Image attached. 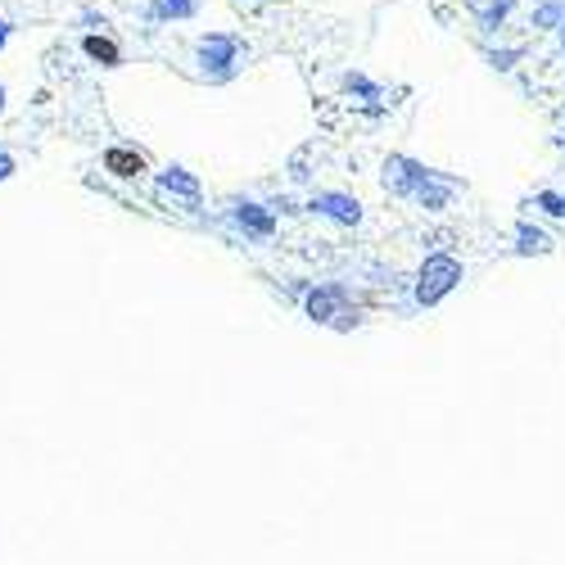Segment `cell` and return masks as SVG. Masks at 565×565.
<instances>
[{"label":"cell","mask_w":565,"mask_h":565,"mask_svg":"<svg viewBox=\"0 0 565 565\" xmlns=\"http://www.w3.org/2000/svg\"><path fill=\"white\" fill-rule=\"evenodd\" d=\"M87 55H96V59H105V64H118V46H113V41H100V36L87 41Z\"/></svg>","instance_id":"2"},{"label":"cell","mask_w":565,"mask_h":565,"mask_svg":"<svg viewBox=\"0 0 565 565\" xmlns=\"http://www.w3.org/2000/svg\"><path fill=\"white\" fill-rule=\"evenodd\" d=\"M5 172H9V159H0V177H5Z\"/></svg>","instance_id":"3"},{"label":"cell","mask_w":565,"mask_h":565,"mask_svg":"<svg viewBox=\"0 0 565 565\" xmlns=\"http://www.w3.org/2000/svg\"><path fill=\"white\" fill-rule=\"evenodd\" d=\"M105 168L118 172V177H140V172H145V159H140V154H127V149H109V154H105Z\"/></svg>","instance_id":"1"}]
</instances>
